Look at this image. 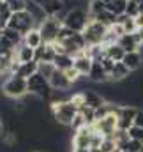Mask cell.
Segmentation results:
<instances>
[{
  "instance_id": "obj_1",
  "label": "cell",
  "mask_w": 143,
  "mask_h": 152,
  "mask_svg": "<svg viewBox=\"0 0 143 152\" xmlns=\"http://www.w3.org/2000/svg\"><path fill=\"white\" fill-rule=\"evenodd\" d=\"M78 106L72 104L71 99L67 101H57V103H51V115L53 118L60 124V126H66V127H71L72 118L78 115Z\"/></svg>"
},
{
  "instance_id": "obj_2",
  "label": "cell",
  "mask_w": 143,
  "mask_h": 152,
  "mask_svg": "<svg viewBox=\"0 0 143 152\" xmlns=\"http://www.w3.org/2000/svg\"><path fill=\"white\" fill-rule=\"evenodd\" d=\"M2 92L9 99H21L28 94V83L25 78L18 75H9L2 83Z\"/></svg>"
},
{
  "instance_id": "obj_3",
  "label": "cell",
  "mask_w": 143,
  "mask_h": 152,
  "mask_svg": "<svg viewBox=\"0 0 143 152\" xmlns=\"http://www.w3.org/2000/svg\"><path fill=\"white\" fill-rule=\"evenodd\" d=\"M90 21V12L87 9H69L62 20L64 27L71 28L74 32H83Z\"/></svg>"
},
{
  "instance_id": "obj_4",
  "label": "cell",
  "mask_w": 143,
  "mask_h": 152,
  "mask_svg": "<svg viewBox=\"0 0 143 152\" xmlns=\"http://www.w3.org/2000/svg\"><path fill=\"white\" fill-rule=\"evenodd\" d=\"M27 83H28V94L36 96L39 99H50L51 94H53V88L50 85V80L44 78L42 75H39V73H36L34 76H30L27 80Z\"/></svg>"
},
{
  "instance_id": "obj_5",
  "label": "cell",
  "mask_w": 143,
  "mask_h": 152,
  "mask_svg": "<svg viewBox=\"0 0 143 152\" xmlns=\"http://www.w3.org/2000/svg\"><path fill=\"white\" fill-rule=\"evenodd\" d=\"M7 27L16 30V32H20L21 36H25L27 32L36 28V21H34V18L27 11H20V12H12L11 20L7 21Z\"/></svg>"
},
{
  "instance_id": "obj_6",
  "label": "cell",
  "mask_w": 143,
  "mask_h": 152,
  "mask_svg": "<svg viewBox=\"0 0 143 152\" xmlns=\"http://www.w3.org/2000/svg\"><path fill=\"white\" fill-rule=\"evenodd\" d=\"M62 27H64V23H62L60 18H57V16H48L37 28H39V32L42 34V41L48 42V44H51V42L57 41L58 32H60Z\"/></svg>"
},
{
  "instance_id": "obj_7",
  "label": "cell",
  "mask_w": 143,
  "mask_h": 152,
  "mask_svg": "<svg viewBox=\"0 0 143 152\" xmlns=\"http://www.w3.org/2000/svg\"><path fill=\"white\" fill-rule=\"evenodd\" d=\"M108 32V27H104L103 23H99L97 20H92L88 21V25L85 27V30L81 32L87 46H94V44H103V39Z\"/></svg>"
},
{
  "instance_id": "obj_8",
  "label": "cell",
  "mask_w": 143,
  "mask_h": 152,
  "mask_svg": "<svg viewBox=\"0 0 143 152\" xmlns=\"http://www.w3.org/2000/svg\"><path fill=\"white\" fill-rule=\"evenodd\" d=\"M120 110V108H118ZM96 133L103 134L104 138H113V134L118 131V112H111L104 118L96 120V124L92 126Z\"/></svg>"
},
{
  "instance_id": "obj_9",
  "label": "cell",
  "mask_w": 143,
  "mask_h": 152,
  "mask_svg": "<svg viewBox=\"0 0 143 152\" xmlns=\"http://www.w3.org/2000/svg\"><path fill=\"white\" fill-rule=\"evenodd\" d=\"M92 134H94V127H92V126H83L81 129L74 131L72 140H71V145L76 147V149H90Z\"/></svg>"
},
{
  "instance_id": "obj_10",
  "label": "cell",
  "mask_w": 143,
  "mask_h": 152,
  "mask_svg": "<svg viewBox=\"0 0 143 152\" xmlns=\"http://www.w3.org/2000/svg\"><path fill=\"white\" fill-rule=\"evenodd\" d=\"M136 113H138V108H136V106L120 104V110H118V129L127 131V129L134 124Z\"/></svg>"
},
{
  "instance_id": "obj_11",
  "label": "cell",
  "mask_w": 143,
  "mask_h": 152,
  "mask_svg": "<svg viewBox=\"0 0 143 152\" xmlns=\"http://www.w3.org/2000/svg\"><path fill=\"white\" fill-rule=\"evenodd\" d=\"M34 2L39 4L46 11L48 16H57V18L64 20V16L67 12V9H66V5H64L62 0H34Z\"/></svg>"
},
{
  "instance_id": "obj_12",
  "label": "cell",
  "mask_w": 143,
  "mask_h": 152,
  "mask_svg": "<svg viewBox=\"0 0 143 152\" xmlns=\"http://www.w3.org/2000/svg\"><path fill=\"white\" fill-rule=\"evenodd\" d=\"M74 69L80 73L81 76H88L90 75V69H92V64H94V60L87 55V51L83 50V51H80V53H76L74 57Z\"/></svg>"
},
{
  "instance_id": "obj_13",
  "label": "cell",
  "mask_w": 143,
  "mask_h": 152,
  "mask_svg": "<svg viewBox=\"0 0 143 152\" xmlns=\"http://www.w3.org/2000/svg\"><path fill=\"white\" fill-rule=\"evenodd\" d=\"M50 85H51V88L53 90H69L72 88V81L66 76L64 71H60V69H57L53 75L50 76Z\"/></svg>"
},
{
  "instance_id": "obj_14",
  "label": "cell",
  "mask_w": 143,
  "mask_h": 152,
  "mask_svg": "<svg viewBox=\"0 0 143 152\" xmlns=\"http://www.w3.org/2000/svg\"><path fill=\"white\" fill-rule=\"evenodd\" d=\"M83 92V97H85V106H88V108H92V110H97V108H101L103 104H106V97L103 96V94H99V92H96V90H92V88H85V90H81Z\"/></svg>"
},
{
  "instance_id": "obj_15",
  "label": "cell",
  "mask_w": 143,
  "mask_h": 152,
  "mask_svg": "<svg viewBox=\"0 0 143 152\" xmlns=\"http://www.w3.org/2000/svg\"><path fill=\"white\" fill-rule=\"evenodd\" d=\"M90 81H94V83H108L109 81V75H108V71L103 67V64H101V60H94V64H92V69H90V75L87 76Z\"/></svg>"
},
{
  "instance_id": "obj_16",
  "label": "cell",
  "mask_w": 143,
  "mask_h": 152,
  "mask_svg": "<svg viewBox=\"0 0 143 152\" xmlns=\"http://www.w3.org/2000/svg\"><path fill=\"white\" fill-rule=\"evenodd\" d=\"M122 62L125 64V67L133 73V71H138L143 66V53L142 50H136V51H127L122 58Z\"/></svg>"
},
{
  "instance_id": "obj_17",
  "label": "cell",
  "mask_w": 143,
  "mask_h": 152,
  "mask_svg": "<svg viewBox=\"0 0 143 152\" xmlns=\"http://www.w3.org/2000/svg\"><path fill=\"white\" fill-rule=\"evenodd\" d=\"M55 57H57V51H55L53 44L44 42V44H41L36 50V60L39 64H41V62H53Z\"/></svg>"
},
{
  "instance_id": "obj_18",
  "label": "cell",
  "mask_w": 143,
  "mask_h": 152,
  "mask_svg": "<svg viewBox=\"0 0 143 152\" xmlns=\"http://www.w3.org/2000/svg\"><path fill=\"white\" fill-rule=\"evenodd\" d=\"M32 18H34V21H36V27H39L46 18H48V14H46V11L39 5V4H36L34 0H27V9H25Z\"/></svg>"
},
{
  "instance_id": "obj_19",
  "label": "cell",
  "mask_w": 143,
  "mask_h": 152,
  "mask_svg": "<svg viewBox=\"0 0 143 152\" xmlns=\"http://www.w3.org/2000/svg\"><path fill=\"white\" fill-rule=\"evenodd\" d=\"M37 71H39V62H37V60H32V62H20L18 67H16V71H14V75L28 80L30 76L36 75Z\"/></svg>"
},
{
  "instance_id": "obj_20",
  "label": "cell",
  "mask_w": 143,
  "mask_h": 152,
  "mask_svg": "<svg viewBox=\"0 0 143 152\" xmlns=\"http://www.w3.org/2000/svg\"><path fill=\"white\" fill-rule=\"evenodd\" d=\"M32 60H36V50L21 42L16 48V62H32Z\"/></svg>"
},
{
  "instance_id": "obj_21",
  "label": "cell",
  "mask_w": 143,
  "mask_h": 152,
  "mask_svg": "<svg viewBox=\"0 0 143 152\" xmlns=\"http://www.w3.org/2000/svg\"><path fill=\"white\" fill-rule=\"evenodd\" d=\"M117 42L124 48V51H125V53H127V51H136V50H140V48H142L134 34H124L122 37H118Z\"/></svg>"
},
{
  "instance_id": "obj_22",
  "label": "cell",
  "mask_w": 143,
  "mask_h": 152,
  "mask_svg": "<svg viewBox=\"0 0 143 152\" xmlns=\"http://www.w3.org/2000/svg\"><path fill=\"white\" fill-rule=\"evenodd\" d=\"M124 55H125V51H124V48H122L118 42H113V44L104 46V57L111 58L113 62H122Z\"/></svg>"
},
{
  "instance_id": "obj_23",
  "label": "cell",
  "mask_w": 143,
  "mask_h": 152,
  "mask_svg": "<svg viewBox=\"0 0 143 152\" xmlns=\"http://www.w3.org/2000/svg\"><path fill=\"white\" fill-rule=\"evenodd\" d=\"M23 42L27 44V46H30V48H34L37 50L41 44H44V41H42V34L39 32V28H32L30 32H27L25 36H23Z\"/></svg>"
},
{
  "instance_id": "obj_24",
  "label": "cell",
  "mask_w": 143,
  "mask_h": 152,
  "mask_svg": "<svg viewBox=\"0 0 143 152\" xmlns=\"http://www.w3.org/2000/svg\"><path fill=\"white\" fill-rule=\"evenodd\" d=\"M129 75H131V71L125 67L124 62H115V66H113V69L109 73V81H122Z\"/></svg>"
},
{
  "instance_id": "obj_25",
  "label": "cell",
  "mask_w": 143,
  "mask_h": 152,
  "mask_svg": "<svg viewBox=\"0 0 143 152\" xmlns=\"http://www.w3.org/2000/svg\"><path fill=\"white\" fill-rule=\"evenodd\" d=\"M53 64H55V67H57V69H60V71H67L69 67H72V64H74V58H72V55L60 53V55H57V57H55Z\"/></svg>"
},
{
  "instance_id": "obj_26",
  "label": "cell",
  "mask_w": 143,
  "mask_h": 152,
  "mask_svg": "<svg viewBox=\"0 0 143 152\" xmlns=\"http://www.w3.org/2000/svg\"><path fill=\"white\" fill-rule=\"evenodd\" d=\"M117 18H118V16H115V14H113L111 11H108V9L103 11V12H99V14H96V16H92V20H97L99 23H103V25L108 27V28H109L111 25L117 23Z\"/></svg>"
},
{
  "instance_id": "obj_27",
  "label": "cell",
  "mask_w": 143,
  "mask_h": 152,
  "mask_svg": "<svg viewBox=\"0 0 143 152\" xmlns=\"http://www.w3.org/2000/svg\"><path fill=\"white\" fill-rule=\"evenodd\" d=\"M117 21L124 25V30H125V34H134V32H136V28H138V25H136V20H134L133 16L122 14V16H118V18H117Z\"/></svg>"
},
{
  "instance_id": "obj_28",
  "label": "cell",
  "mask_w": 143,
  "mask_h": 152,
  "mask_svg": "<svg viewBox=\"0 0 143 152\" xmlns=\"http://www.w3.org/2000/svg\"><path fill=\"white\" fill-rule=\"evenodd\" d=\"M16 48L18 46L14 42H11L9 39L0 36V57H4V55H14L16 53Z\"/></svg>"
},
{
  "instance_id": "obj_29",
  "label": "cell",
  "mask_w": 143,
  "mask_h": 152,
  "mask_svg": "<svg viewBox=\"0 0 143 152\" xmlns=\"http://www.w3.org/2000/svg\"><path fill=\"white\" fill-rule=\"evenodd\" d=\"M127 2H129V0H113V2L108 5V11H111L115 16H122V14H125Z\"/></svg>"
},
{
  "instance_id": "obj_30",
  "label": "cell",
  "mask_w": 143,
  "mask_h": 152,
  "mask_svg": "<svg viewBox=\"0 0 143 152\" xmlns=\"http://www.w3.org/2000/svg\"><path fill=\"white\" fill-rule=\"evenodd\" d=\"M2 36L5 39H9L11 42H14L16 46H20L21 42H23V36L20 34V32H16V30H12V28H9V27H5V28H2Z\"/></svg>"
},
{
  "instance_id": "obj_31",
  "label": "cell",
  "mask_w": 143,
  "mask_h": 152,
  "mask_svg": "<svg viewBox=\"0 0 143 152\" xmlns=\"http://www.w3.org/2000/svg\"><path fill=\"white\" fill-rule=\"evenodd\" d=\"M87 11L90 12V18H92V16H96V14L106 11V4H104L103 0H88V7H87Z\"/></svg>"
},
{
  "instance_id": "obj_32",
  "label": "cell",
  "mask_w": 143,
  "mask_h": 152,
  "mask_svg": "<svg viewBox=\"0 0 143 152\" xmlns=\"http://www.w3.org/2000/svg\"><path fill=\"white\" fill-rule=\"evenodd\" d=\"M80 113H81L87 126H94L96 124V110H92L88 106H83V108H80Z\"/></svg>"
},
{
  "instance_id": "obj_33",
  "label": "cell",
  "mask_w": 143,
  "mask_h": 152,
  "mask_svg": "<svg viewBox=\"0 0 143 152\" xmlns=\"http://www.w3.org/2000/svg\"><path fill=\"white\" fill-rule=\"evenodd\" d=\"M55 71H57V67H55V64H53V62H41V64H39V71H37V73L50 80V76L53 75Z\"/></svg>"
},
{
  "instance_id": "obj_34",
  "label": "cell",
  "mask_w": 143,
  "mask_h": 152,
  "mask_svg": "<svg viewBox=\"0 0 143 152\" xmlns=\"http://www.w3.org/2000/svg\"><path fill=\"white\" fill-rule=\"evenodd\" d=\"M12 12H20L27 9V0H4Z\"/></svg>"
},
{
  "instance_id": "obj_35",
  "label": "cell",
  "mask_w": 143,
  "mask_h": 152,
  "mask_svg": "<svg viewBox=\"0 0 143 152\" xmlns=\"http://www.w3.org/2000/svg\"><path fill=\"white\" fill-rule=\"evenodd\" d=\"M122 151H127V152H143V142H138V140H131L124 145Z\"/></svg>"
},
{
  "instance_id": "obj_36",
  "label": "cell",
  "mask_w": 143,
  "mask_h": 152,
  "mask_svg": "<svg viewBox=\"0 0 143 152\" xmlns=\"http://www.w3.org/2000/svg\"><path fill=\"white\" fill-rule=\"evenodd\" d=\"M11 16H12V11L9 9V5H7L4 0H0V18H2V21L5 23V27H7V21L11 20Z\"/></svg>"
},
{
  "instance_id": "obj_37",
  "label": "cell",
  "mask_w": 143,
  "mask_h": 152,
  "mask_svg": "<svg viewBox=\"0 0 143 152\" xmlns=\"http://www.w3.org/2000/svg\"><path fill=\"white\" fill-rule=\"evenodd\" d=\"M127 133H129V138L131 140H138V142H143V127L140 126H131L129 129H127Z\"/></svg>"
},
{
  "instance_id": "obj_38",
  "label": "cell",
  "mask_w": 143,
  "mask_h": 152,
  "mask_svg": "<svg viewBox=\"0 0 143 152\" xmlns=\"http://www.w3.org/2000/svg\"><path fill=\"white\" fill-rule=\"evenodd\" d=\"M125 14H127V16H133V18L138 16V14H140V4L129 0V2H127V7H125Z\"/></svg>"
},
{
  "instance_id": "obj_39",
  "label": "cell",
  "mask_w": 143,
  "mask_h": 152,
  "mask_svg": "<svg viewBox=\"0 0 143 152\" xmlns=\"http://www.w3.org/2000/svg\"><path fill=\"white\" fill-rule=\"evenodd\" d=\"M115 149H118V147H117L113 138H104L103 140V143H101V151L103 152H113Z\"/></svg>"
},
{
  "instance_id": "obj_40",
  "label": "cell",
  "mask_w": 143,
  "mask_h": 152,
  "mask_svg": "<svg viewBox=\"0 0 143 152\" xmlns=\"http://www.w3.org/2000/svg\"><path fill=\"white\" fill-rule=\"evenodd\" d=\"M83 126H87L85 124V120H83V117H81V113L78 112V115L72 118V124H71V127H72V131H78V129H81Z\"/></svg>"
},
{
  "instance_id": "obj_41",
  "label": "cell",
  "mask_w": 143,
  "mask_h": 152,
  "mask_svg": "<svg viewBox=\"0 0 143 152\" xmlns=\"http://www.w3.org/2000/svg\"><path fill=\"white\" fill-rule=\"evenodd\" d=\"M64 73H66V76H67V78H69V80L72 81V85H74V83H76L80 78H81V75H80V73L74 69V66H72V67H69L67 71H64Z\"/></svg>"
},
{
  "instance_id": "obj_42",
  "label": "cell",
  "mask_w": 143,
  "mask_h": 152,
  "mask_svg": "<svg viewBox=\"0 0 143 152\" xmlns=\"http://www.w3.org/2000/svg\"><path fill=\"white\" fill-rule=\"evenodd\" d=\"M134 126H140V127H143V110H138L136 118H134Z\"/></svg>"
},
{
  "instance_id": "obj_43",
  "label": "cell",
  "mask_w": 143,
  "mask_h": 152,
  "mask_svg": "<svg viewBox=\"0 0 143 152\" xmlns=\"http://www.w3.org/2000/svg\"><path fill=\"white\" fill-rule=\"evenodd\" d=\"M134 20H136V25H138V28L143 27V12H140L138 16H134Z\"/></svg>"
},
{
  "instance_id": "obj_44",
  "label": "cell",
  "mask_w": 143,
  "mask_h": 152,
  "mask_svg": "<svg viewBox=\"0 0 143 152\" xmlns=\"http://www.w3.org/2000/svg\"><path fill=\"white\" fill-rule=\"evenodd\" d=\"M71 152H90V149H76V147H72Z\"/></svg>"
},
{
  "instance_id": "obj_45",
  "label": "cell",
  "mask_w": 143,
  "mask_h": 152,
  "mask_svg": "<svg viewBox=\"0 0 143 152\" xmlns=\"http://www.w3.org/2000/svg\"><path fill=\"white\" fill-rule=\"evenodd\" d=\"M90 152H103L101 147H90Z\"/></svg>"
},
{
  "instance_id": "obj_46",
  "label": "cell",
  "mask_w": 143,
  "mask_h": 152,
  "mask_svg": "<svg viewBox=\"0 0 143 152\" xmlns=\"http://www.w3.org/2000/svg\"><path fill=\"white\" fill-rule=\"evenodd\" d=\"M2 28H5V23L2 21V18H0V32H2Z\"/></svg>"
},
{
  "instance_id": "obj_47",
  "label": "cell",
  "mask_w": 143,
  "mask_h": 152,
  "mask_svg": "<svg viewBox=\"0 0 143 152\" xmlns=\"http://www.w3.org/2000/svg\"><path fill=\"white\" fill-rule=\"evenodd\" d=\"M2 129H4V126H2V120H0V136H2Z\"/></svg>"
},
{
  "instance_id": "obj_48",
  "label": "cell",
  "mask_w": 143,
  "mask_h": 152,
  "mask_svg": "<svg viewBox=\"0 0 143 152\" xmlns=\"http://www.w3.org/2000/svg\"><path fill=\"white\" fill-rule=\"evenodd\" d=\"M0 78H2V73H0Z\"/></svg>"
},
{
  "instance_id": "obj_49",
  "label": "cell",
  "mask_w": 143,
  "mask_h": 152,
  "mask_svg": "<svg viewBox=\"0 0 143 152\" xmlns=\"http://www.w3.org/2000/svg\"><path fill=\"white\" fill-rule=\"evenodd\" d=\"M122 152H127V151H122Z\"/></svg>"
},
{
  "instance_id": "obj_50",
  "label": "cell",
  "mask_w": 143,
  "mask_h": 152,
  "mask_svg": "<svg viewBox=\"0 0 143 152\" xmlns=\"http://www.w3.org/2000/svg\"><path fill=\"white\" fill-rule=\"evenodd\" d=\"M36 152H41V151H36Z\"/></svg>"
},
{
  "instance_id": "obj_51",
  "label": "cell",
  "mask_w": 143,
  "mask_h": 152,
  "mask_svg": "<svg viewBox=\"0 0 143 152\" xmlns=\"http://www.w3.org/2000/svg\"><path fill=\"white\" fill-rule=\"evenodd\" d=\"M0 36H2V32H0Z\"/></svg>"
}]
</instances>
